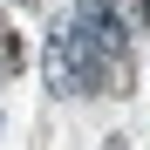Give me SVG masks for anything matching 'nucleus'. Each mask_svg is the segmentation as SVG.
<instances>
[{
	"label": "nucleus",
	"mask_w": 150,
	"mask_h": 150,
	"mask_svg": "<svg viewBox=\"0 0 150 150\" xmlns=\"http://www.w3.org/2000/svg\"><path fill=\"white\" fill-rule=\"evenodd\" d=\"M21 62H28L21 34H0V75H21Z\"/></svg>",
	"instance_id": "f257e3e1"
},
{
	"label": "nucleus",
	"mask_w": 150,
	"mask_h": 150,
	"mask_svg": "<svg viewBox=\"0 0 150 150\" xmlns=\"http://www.w3.org/2000/svg\"><path fill=\"white\" fill-rule=\"evenodd\" d=\"M130 28H150V0H130Z\"/></svg>",
	"instance_id": "f03ea898"
}]
</instances>
